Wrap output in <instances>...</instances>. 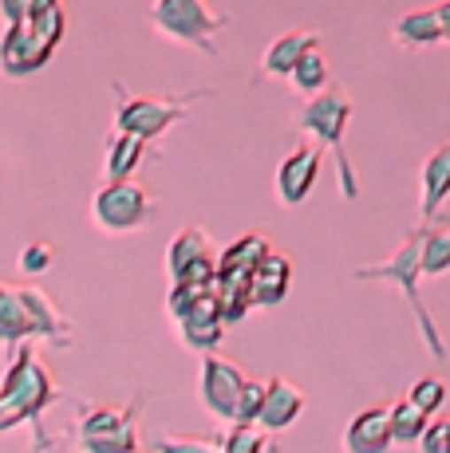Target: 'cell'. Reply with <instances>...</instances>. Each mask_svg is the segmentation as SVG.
<instances>
[{
    "label": "cell",
    "instance_id": "6da1fadb",
    "mask_svg": "<svg viewBox=\"0 0 450 453\" xmlns=\"http://www.w3.org/2000/svg\"><path fill=\"white\" fill-rule=\"evenodd\" d=\"M64 36V0H40V8L24 20L8 24V36L0 43V67L8 75H28L44 67Z\"/></svg>",
    "mask_w": 450,
    "mask_h": 453
},
{
    "label": "cell",
    "instance_id": "7a4b0ae2",
    "mask_svg": "<svg viewBox=\"0 0 450 453\" xmlns=\"http://www.w3.org/2000/svg\"><path fill=\"white\" fill-rule=\"evenodd\" d=\"M423 245H427V225H419V229L407 233V241L384 260V265L356 268V280H387V284H395V288L407 296V303H411V311H415V319H419V331H423V339H427L431 355H435V359H443L446 347H443V339H438V327H435V319H431V311L423 308V300H419Z\"/></svg>",
    "mask_w": 450,
    "mask_h": 453
},
{
    "label": "cell",
    "instance_id": "3957f363",
    "mask_svg": "<svg viewBox=\"0 0 450 453\" xmlns=\"http://www.w3.org/2000/svg\"><path fill=\"white\" fill-rule=\"evenodd\" d=\"M352 111L356 107H352V95L344 91V87H324V91L308 95V107H305V115H300V130L340 158L344 197H360V181H356V173H352L348 154H344V130L352 123Z\"/></svg>",
    "mask_w": 450,
    "mask_h": 453
},
{
    "label": "cell",
    "instance_id": "277c9868",
    "mask_svg": "<svg viewBox=\"0 0 450 453\" xmlns=\"http://www.w3.org/2000/svg\"><path fill=\"white\" fill-rule=\"evenodd\" d=\"M51 398H56V382L40 367L36 351L24 347V351L16 355L12 371H8L4 390H0V430H12L24 418H36Z\"/></svg>",
    "mask_w": 450,
    "mask_h": 453
},
{
    "label": "cell",
    "instance_id": "5b68a950",
    "mask_svg": "<svg viewBox=\"0 0 450 453\" xmlns=\"http://www.w3.org/2000/svg\"><path fill=\"white\" fill-rule=\"evenodd\" d=\"M229 24L225 12H213L206 0H154L151 8V28L159 36H167L170 43H186V48H198L206 56H213L210 36L218 28Z\"/></svg>",
    "mask_w": 450,
    "mask_h": 453
},
{
    "label": "cell",
    "instance_id": "8992f818",
    "mask_svg": "<svg viewBox=\"0 0 450 453\" xmlns=\"http://www.w3.org/2000/svg\"><path fill=\"white\" fill-rule=\"evenodd\" d=\"M154 213H159V205H154L151 189L131 178H111L91 202V221L103 233H115V237L154 221Z\"/></svg>",
    "mask_w": 450,
    "mask_h": 453
},
{
    "label": "cell",
    "instance_id": "52a82bcc",
    "mask_svg": "<svg viewBox=\"0 0 450 453\" xmlns=\"http://www.w3.org/2000/svg\"><path fill=\"white\" fill-rule=\"evenodd\" d=\"M59 316L36 288H8L0 284V343L12 347L24 335L40 331V335H56Z\"/></svg>",
    "mask_w": 450,
    "mask_h": 453
},
{
    "label": "cell",
    "instance_id": "ba28073f",
    "mask_svg": "<svg viewBox=\"0 0 450 453\" xmlns=\"http://www.w3.org/2000/svg\"><path fill=\"white\" fill-rule=\"evenodd\" d=\"M206 95L210 91H194V95H182V99H175V95H123V103L115 111V127L135 130L143 138H159L170 123H178L186 115L190 103L206 99Z\"/></svg>",
    "mask_w": 450,
    "mask_h": 453
},
{
    "label": "cell",
    "instance_id": "9c48e42d",
    "mask_svg": "<svg viewBox=\"0 0 450 453\" xmlns=\"http://www.w3.org/2000/svg\"><path fill=\"white\" fill-rule=\"evenodd\" d=\"M245 382H249V374L241 371L237 363H229L218 351H206V359H202V403L213 418H221V422H229V426L237 422Z\"/></svg>",
    "mask_w": 450,
    "mask_h": 453
},
{
    "label": "cell",
    "instance_id": "30bf717a",
    "mask_svg": "<svg viewBox=\"0 0 450 453\" xmlns=\"http://www.w3.org/2000/svg\"><path fill=\"white\" fill-rule=\"evenodd\" d=\"M218 265H221V257L213 252L202 225H186L167 249V273L175 284L213 280V276H218Z\"/></svg>",
    "mask_w": 450,
    "mask_h": 453
},
{
    "label": "cell",
    "instance_id": "8fae6325",
    "mask_svg": "<svg viewBox=\"0 0 450 453\" xmlns=\"http://www.w3.org/2000/svg\"><path fill=\"white\" fill-rule=\"evenodd\" d=\"M178 324V335L186 347H194V351H213V347L221 343V324H225V311H221V300H218V284H213L210 292L202 296V300L194 303V308L186 311Z\"/></svg>",
    "mask_w": 450,
    "mask_h": 453
},
{
    "label": "cell",
    "instance_id": "7c38bea8",
    "mask_svg": "<svg viewBox=\"0 0 450 453\" xmlns=\"http://www.w3.org/2000/svg\"><path fill=\"white\" fill-rule=\"evenodd\" d=\"M316 173H320V146H297V150L289 154V158L281 162V170H276V197H281V205H300L308 194H313L316 186Z\"/></svg>",
    "mask_w": 450,
    "mask_h": 453
},
{
    "label": "cell",
    "instance_id": "4fadbf2b",
    "mask_svg": "<svg viewBox=\"0 0 450 453\" xmlns=\"http://www.w3.org/2000/svg\"><path fill=\"white\" fill-rule=\"evenodd\" d=\"M83 446L88 449H135L138 434L131 422V411H115V406H103L83 418Z\"/></svg>",
    "mask_w": 450,
    "mask_h": 453
},
{
    "label": "cell",
    "instance_id": "5bb4252c",
    "mask_svg": "<svg viewBox=\"0 0 450 453\" xmlns=\"http://www.w3.org/2000/svg\"><path fill=\"white\" fill-rule=\"evenodd\" d=\"M395 441L392 434V411L387 406H371V411H360L352 418L348 434H344V446L352 453H379Z\"/></svg>",
    "mask_w": 450,
    "mask_h": 453
},
{
    "label": "cell",
    "instance_id": "9a60e30c",
    "mask_svg": "<svg viewBox=\"0 0 450 453\" xmlns=\"http://www.w3.org/2000/svg\"><path fill=\"white\" fill-rule=\"evenodd\" d=\"M308 395L297 387L292 379H269V395H265V406H261V418L257 422L269 426V430H289L292 422L300 418V411H305Z\"/></svg>",
    "mask_w": 450,
    "mask_h": 453
},
{
    "label": "cell",
    "instance_id": "2e32d148",
    "mask_svg": "<svg viewBox=\"0 0 450 453\" xmlns=\"http://www.w3.org/2000/svg\"><path fill=\"white\" fill-rule=\"evenodd\" d=\"M289 280H292V265L284 252H265L261 265L253 268V276H249V296H253V303H281L284 292H289Z\"/></svg>",
    "mask_w": 450,
    "mask_h": 453
},
{
    "label": "cell",
    "instance_id": "e0dca14e",
    "mask_svg": "<svg viewBox=\"0 0 450 453\" xmlns=\"http://www.w3.org/2000/svg\"><path fill=\"white\" fill-rule=\"evenodd\" d=\"M320 36L313 28H297V32H284V36H276L269 48H265V56H261V72L265 75H273V80H289L292 75V67H297V59L305 56L308 48H313Z\"/></svg>",
    "mask_w": 450,
    "mask_h": 453
},
{
    "label": "cell",
    "instance_id": "ac0fdd59",
    "mask_svg": "<svg viewBox=\"0 0 450 453\" xmlns=\"http://www.w3.org/2000/svg\"><path fill=\"white\" fill-rule=\"evenodd\" d=\"M419 181H423V221H435L446 194H450V142L438 146V150L423 162Z\"/></svg>",
    "mask_w": 450,
    "mask_h": 453
},
{
    "label": "cell",
    "instance_id": "d6986e66",
    "mask_svg": "<svg viewBox=\"0 0 450 453\" xmlns=\"http://www.w3.org/2000/svg\"><path fill=\"white\" fill-rule=\"evenodd\" d=\"M392 36L403 43V48H431V43H443L446 40V28H443V16H438V4L435 8H415L407 12L403 20H395Z\"/></svg>",
    "mask_w": 450,
    "mask_h": 453
},
{
    "label": "cell",
    "instance_id": "ffe728a7",
    "mask_svg": "<svg viewBox=\"0 0 450 453\" xmlns=\"http://www.w3.org/2000/svg\"><path fill=\"white\" fill-rule=\"evenodd\" d=\"M146 154V138L135 134V130H115L107 146V173L111 178H131L138 158Z\"/></svg>",
    "mask_w": 450,
    "mask_h": 453
},
{
    "label": "cell",
    "instance_id": "44dd1931",
    "mask_svg": "<svg viewBox=\"0 0 450 453\" xmlns=\"http://www.w3.org/2000/svg\"><path fill=\"white\" fill-rule=\"evenodd\" d=\"M427 426H431V414L423 411L419 403H411V398H403V403L392 406V434H395L400 446H415V441H423Z\"/></svg>",
    "mask_w": 450,
    "mask_h": 453
},
{
    "label": "cell",
    "instance_id": "7402d4cb",
    "mask_svg": "<svg viewBox=\"0 0 450 453\" xmlns=\"http://www.w3.org/2000/svg\"><path fill=\"white\" fill-rule=\"evenodd\" d=\"M289 83L297 87L300 95H316V91H324V87H328V59H324V51H320L316 43L297 59V67H292Z\"/></svg>",
    "mask_w": 450,
    "mask_h": 453
},
{
    "label": "cell",
    "instance_id": "603a6c76",
    "mask_svg": "<svg viewBox=\"0 0 450 453\" xmlns=\"http://www.w3.org/2000/svg\"><path fill=\"white\" fill-rule=\"evenodd\" d=\"M450 273V221L431 225L427 221V245H423V276Z\"/></svg>",
    "mask_w": 450,
    "mask_h": 453
},
{
    "label": "cell",
    "instance_id": "cb8c5ba5",
    "mask_svg": "<svg viewBox=\"0 0 450 453\" xmlns=\"http://www.w3.org/2000/svg\"><path fill=\"white\" fill-rule=\"evenodd\" d=\"M229 453H253V449H269L273 446V430L261 422H233V434L221 441Z\"/></svg>",
    "mask_w": 450,
    "mask_h": 453
},
{
    "label": "cell",
    "instance_id": "d4e9b609",
    "mask_svg": "<svg viewBox=\"0 0 450 453\" xmlns=\"http://www.w3.org/2000/svg\"><path fill=\"white\" fill-rule=\"evenodd\" d=\"M407 398H411V403H419L427 414H438V411H443V403H446V382L443 379H419Z\"/></svg>",
    "mask_w": 450,
    "mask_h": 453
},
{
    "label": "cell",
    "instance_id": "484cf974",
    "mask_svg": "<svg viewBox=\"0 0 450 453\" xmlns=\"http://www.w3.org/2000/svg\"><path fill=\"white\" fill-rule=\"evenodd\" d=\"M51 260H56V249L44 245V241H32V245L20 252V268H24V273H44Z\"/></svg>",
    "mask_w": 450,
    "mask_h": 453
},
{
    "label": "cell",
    "instance_id": "4316f807",
    "mask_svg": "<svg viewBox=\"0 0 450 453\" xmlns=\"http://www.w3.org/2000/svg\"><path fill=\"white\" fill-rule=\"evenodd\" d=\"M40 8V0H0V12H4L8 24L24 20V16H32Z\"/></svg>",
    "mask_w": 450,
    "mask_h": 453
},
{
    "label": "cell",
    "instance_id": "83f0119b",
    "mask_svg": "<svg viewBox=\"0 0 450 453\" xmlns=\"http://www.w3.org/2000/svg\"><path fill=\"white\" fill-rule=\"evenodd\" d=\"M438 16H443V28H446V43H450V0L438 4Z\"/></svg>",
    "mask_w": 450,
    "mask_h": 453
}]
</instances>
